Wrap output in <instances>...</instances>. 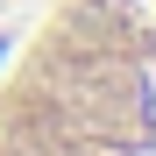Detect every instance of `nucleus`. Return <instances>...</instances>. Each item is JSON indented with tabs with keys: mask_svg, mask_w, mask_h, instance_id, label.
<instances>
[{
	"mask_svg": "<svg viewBox=\"0 0 156 156\" xmlns=\"http://www.w3.org/2000/svg\"><path fill=\"white\" fill-rule=\"evenodd\" d=\"M0 156H156V0H50L0 64Z\"/></svg>",
	"mask_w": 156,
	"mask_h": 156,
	"instance_id": "obj_1",
	"label": "nucleus"
}]
</instances>
